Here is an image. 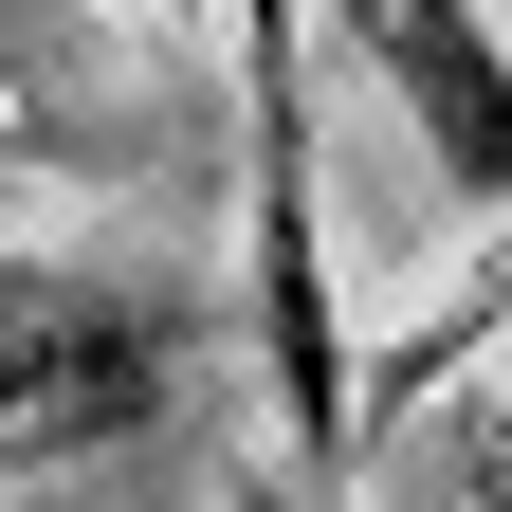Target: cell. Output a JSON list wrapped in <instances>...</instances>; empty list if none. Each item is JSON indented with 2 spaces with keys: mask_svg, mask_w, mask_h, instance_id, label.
Wrapping results in <instances>:
<instances>
[{
  "mask_svg": "<svg viewBox=\"0 0 512 512\" xmlns=\"http://www.w3.org/2000/svg\"><path fill=\"white\" fill-rule=\"evenodd\" d=\"M183 19H202V0H183Z\"/></svg>",
  "mask_w": 512,
  "mask_h": 512,
  "instance_id": "7",
  "label": "cell"
},
{
  "mask_svg": "<svg viewBox=\"0 0 512 512\" xmlns=\"http://www.w3.org/2000/svg\"><path fill=\"white\" fill-rule=\"evenodd\" d=\"M238 19V330L275 384V476L348 494L366 421H348V293H330V220H311V110H293V37L311 0H220Z\"/></svg>",
  "mask_w": 512,
  "mask_h": 512,
  "instance_id": "1",
  "label": "cell"
},
{
  "mask_svg": "<svg viewBox=\"0 0 512 512\" xmlns=\"http://www.w3.org/2000/svg\"><path fill=\"white\" fill-rule=\"evenodd\" d=\"M0 165H55V128H19V110H0Z\"/></svg>",
  "mask_w": 512,
  "mask_h": 512,
  "instance_id": "6",
  "label": "cell"
},
{
  "mask_svg": "<svg viewBox=\"0 0 512 512\" xmlns=\"http://www.w3.org/2000/svg\"><path fill=\"white\" fill-rule=\"evenodd\" d=\"M220 512H330V494H293V476H238V494H220Z\"/></svg>",
  "mask_w": 512,
  "mask_h": 512,
  "instance_id": "5",
  "label": "cell"
},
{
  "mask_svg": "<svg viewBox=\"0 0 512 512\" xmlns=\"http://www.w3.org/2000/svg\"><path fill=\"white\" fill-rule=\"evenodd\" d=\"M202 293L147 256H0V458H128L183 421Z\"/></svg>",
  "mask_w": 512,
  "mask_h": 512,
  "instance_id": "2",
  "label": "cell"
},
{
  "mask_svg": "<svg viewBox=\"0 0 512 512\" xmlns=\"http://www.w3.org/2000/svg\"><path fill=\"white\" fill-rule=\"evenodd\" d=\"M330 19L366 55V92L421 128L439 202H494L512 220V37H494V0H330Z\"/></svg>",
  "mask_w": 512,
  "mask_h": 512,
  "instance_id": "3",
  "label": "cell"
},
{
  "mask_svg": "<svg viewBox=\"0 0 512 512\" xmlns=\"http://www.w3.org/2000/svg\"><path fill=\"white\" fill-rule=\"evenodd\" d=\"M494 330H512V256H476V293H439V311H421V330L384 348V366H348V421H366V458H384V421H403L421 384H458Z\"/></svg>",
  "mask_w": 512,
  "mask_h": 512,
  "instance_id": "4",
  "label": "cell"
}]
</instances>
